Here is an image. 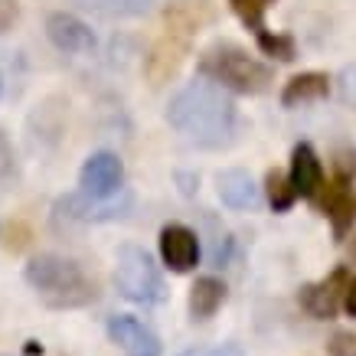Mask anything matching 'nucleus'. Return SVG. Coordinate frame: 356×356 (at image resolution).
I'll return each mask as SVG.
<instances>
[{
    "instance_id": "f257e3e1",
    "label": "nucleus",
    "mask_w": 356,
    "mask_h": 356,
    "mask_svg": "<svg viewBox=\"0 0 356 356\" xmlns=\"http://www.w3.org/2000/svg\"><path fill=\"white\" fill-rule=\"evenodd\" d=\"M167 121L177 134H184L196 147H226L236 138V105L232 98L206 79L186 82L167 102Z\"/></svg>"
},
{
    "instance_id": "f03ea898",
    "label": "nucleus",
    "mask_w": 356,
    "mask_h": 356,
    "mask_svg": "<svg viewBox=\"0 0 356 356\" xmlns=\"http://www.w3.org/2000/svg\"><path fill=\"white\" fill-rule=\"evenodd\" d=\"M26 281L30 288L40 294V301L46 307L65 311V307H86L95 301V281L88 278L82 265L63 255H36L26 265Z\"/></svg>"
},
{
    "instance_id": "7ed1b4c3",
    "label": "nucleus",
    "mask_w": 356,
    "mask_h": 356,
    "mask_svg": "<svg viewBox=\"0 0 356 356\" xmlns=\"http://www.w3.org/2000/svg\"><path fill=\"white\" fill-rule=\"evenodd\" d=\"M200 76L206 82H213L222 92H236V95H259L271 86V65L259 63L255 56H248L242 46L236 43H216L209 46L203 56H200Z\"/></svg>"
},
{
    "instance_id": "20e7f679",
    "label": "nucleus",
    "mask_w": 356,
    "mask_h": 356,
    "mask_svg": "<svg viewBox=\"0 0 356 356\" xmlns=\"http://www.w3.org/2000/svg\"><path fill=\"white\" fill-rule=\"evenodd\" d=\"M317 209L330 219L337 242H343L346 232L356 222V154H340L334 163V177L324 180L321 193L314 196Z\"/></svg>"
},
{
    "instance_id": "39448f33",
    "label": "nucleus",
    "mask_w": 356,
    "mask_h": 356,
    "mask_svg": "<svg viewBox=\"0 0 356 356\" xmlns=\"http://www.w3.org/2000/svg\"><path fill=\"white\" fill-rule=\"evenodd\" d=\"M115 284L134 304H161L167 298L163 278L154 259L140 245H121L115 259Z\"/></svg>"
},
{
    "instance_id": "423d86ee",
    "label": "nucleus",
    "mask_w": 356,
    "mask_h": 356,
    "mask_svg": "<svg viewBox=\"0 0 356 356\" xmlns=\"http://www.w3.org/2000/svg\"><path fill=\"white\" fill-rule=\"evenodd\" d=\"M134 196L128 190L108 196V200H92L86 193H69L56 203V216L69 219V222H108V219L128 216Z\"/></svg>"
},
{
    "instance_id": "0eeeda50",
    "label": "nucleus",
    "mask_w": 356,
    "mask_h": 356,
    "mask_svg": "<svg viewBox=\"0 0 356 356\" xmlns=\"http://www.w3.org/2000/svg\"><path fill=\"white\" fill-rule=\"evenodd\" d=\"M121 184H124V163H121L118 154L98 151L82 163V173H79V186L82 190L79 193L92 196V200H108V196L124 190Z\"/></svg>"
},
{
    "instance_id": "6e6552de",
    "label": "nucleus",
    "mask_w": 356,
    "mask_h": 356,
    "mask_svg": "<svg viewBox=\"0 0 356 356\" xmlns=\"http://www.w3.org/2000/svg\"><path fill=\"white\" fill-rule=\"evenodd\" d=\"M350 284V271L346 265H337L327 278H321L317 284H307L301 291V307L317 321H330L337 311H340V301H343V291Z\"/></svg>"
},
{
    "instance_id": "1a4fd4ad",
    "label": "nucleus",
    "mask_w": 356,
    "mask_h": 356,
    "mask_svg": "<svg viewBox=\"0 0 356 356\" xmlns=\"http://www.w3.org/2000/svg\"><path fill=\"white\" fill-rule=\"evenodd\" d=\"M157 245H161V259L163 265L177 275H186V271H193L200 265V238H196L193 229L180 226V222H170V226L161 229V238H157Z\"/></svg>"
},
{
    "instance_id": "9d476101",
    "label": "nucleus",
    "mask_w": 356,
    "mask_h": 356,
    "mask_svg": "<svg viewBox=\"0 0 356 356\" xmlns=\"http://www.w3.org/2000/svg\"><path fill=\"white\" fill-rule=\"evenodd\" d=\"M108 337L124 356H161L163 346L147 324H140L131 314H118L108 321Z\"/></svg>"
},
{
    "instance_id": "9b49d317",
    "label": "nucleus",
    "mask_w": 356,
    "mask_h": 356,
    "mask_svg": "<svg viewBox=\"0 0 356 356\" xmlns=\"http://www.w3.org/2000/svg\"><path fill=\"white\" fill-rule=\"evenodd\" d=\"M288 184H291L294 196L298 200H314V196L321 193V186H324L327 173H324V163H321V157H317V151H314L307 140H301V144H294L291 151V167H288Z\"/></svg>"
},
{
    "instance_id": "f8f14e48",
    "label": "nucleus",
    "mask_w": 356,
    "mask_h": 356,
    "mask_svg": "<svg viewBox=\"0 0 356 356\" xmlns=\"http://www.w3.org/2000/svg\"><path fill=\"white\" fill-rule=\"evenodd\" d=\"M46 36L63 53H92L95 49V33L72 13H49L46 17Z\"/></svg>"
},
{
    "instance_id": "ddd939ff",
    "label": "nucleus",
    "mask_w": 356,
    "mask_h": 356,
    "mask_svg": "<svg viewBox=\"0 0 356 356\" xmlns=\"http://www.w3.org/2000/svg\"><path fill=\"white\" fill-rule=\"evenodd\" d=\"M216 190H219V200L229 206V209H255L261 203V186H255V180L248 177L245 170H222L216 177Z\"/></svg>"
},
{
    "instance_id": "4468645a",
    "label": "nucleus",
    "mask_w": 356,
    "mask_h": 356,
    "mask_svg": "<svg viewBox=\"0 0 356 356\" xmlns=\"http://www.w3.org/2000/svg\"><path fill=\"white\" fill-rule=\"evenodd\" d=\"M330 95V76L327 72H301L284 82L281 88V105L284 108H294V105H304V102H317V98Z\"/></svg>"
},
{
    "instance_id": "2eb2a0df",
    "label": "nucleus",
    "mask_w": 356,
    "mask_h": 356,
    "mask_svg": "<svg viewBox=\"0 0 356 356\" xmlns=\"http://www.w3.org/2000/svg\"><path fill=\"white\" fill-rule=\"evenodd\" d=\"M222 301H226V284L219 278H196V284L190 288V301H186V307H190V317L193 321H209L213 314L222 307Z\"/></svg>"
},
{
    "instance_id": "dca6fc26",
    "label": "nucleus",
    "mask_w": 356,
    "mask_h": 356,
    "mask_svg": "<svg viewBox=\"0 0 356 356\" xmlns=\"http://www.w3.org/2000/svg\"><path fill=\"white\" fill-rule=\"evenodd\" d=\"M72 3L95 13H108V17H138L151 10L157 0H72Z\"/></svg>"
},
{
    "instance_id": "f3484780",
    "label": "nucleus",
    "mask_w": 356,
    "mask_h": 356,
    "mask_svg": "<svg viewBox=\"0 0 356 356\" xmlns=\"http://www.w3.org/2000/svg\"><path fill=\"white\" fill-rule=\"evenodd\" d=\"M265 193H268V203L275 213H288L294 203H298V196H294L291 184H288V177L281 170H268L265 173Z\"/></svg>"
},
{
    "instance_id": "a211bd4d",
    "label": "nucleus",
    "mask_w": 356,
    "mask_h": 356,
    "mask_svg": "<svg viewBox=\"0 0 356 356\" xmlns=\"http://www.w3.org/2000/svg\"><path fill=\"white\" fill-rule=\"evenodd\" d=\"M259 49L271 59H281V63H294V56H298V43H294L291 33H268L261 30L259 36Z\"/></svg>"
},
{
    "instance_id": "6ab92c4d",
    "label": "nucleus",
    "mask_w": 356,
    "mask_h": 356,
    "mask_svg": "<svg viewBox=\"0 0 356 356\" xmlns=\"http://www.w3.org/2000/svg\"><path fill=\"white\" fill-rule=\"evenodd\" d=\"M271 3H275V0H229L232 13H236L238 20L245 23V26L255 33V36L265 30V13H268Z\"/></svg>"
},
{
    "instance_id": "aec40b11",
    "label": "nucleus",
    "mask_w": 356,
    "mask_h": 356,
    "mask_svg": "<svg viewBox=\"0 0 356 356\" xmlns=\"http://www.w3.org/2000/svg\"><path fill=\"white\" fill-rule=\"evenodd\" d=\"M327 356H356L353 330H337V334L327 340Z\"/></svg>"
},
{
    "instance_id": "412c9836",
    "label": "nucleus",
    "mask_w": 356,
    "mask_h": 356,
    "mask_svg": "<svg viewBox=\"0 0 356 356\" xmlns=\"http://www.w3.org/2000/svg\"><path fill=\"white\" fill-rule=\"evenodd\" d=\"M337 88H340V98H343L346 105H353L356 108V63L346 65L340 79H337Z\"/></svg>"
},
{
    "instance_id": "4be33fe9",
    "label": "nucleus",
    "mask_w": 356,
    "mask_h": 356,
    "mask_svg": "<svg viewBox=\"0 0 356 356\" xmlns=\"http://www.w3.org/2000/svg\"><path fill=\"white\" fill-rule=\"evenodd\" d=\"M177 356H242L236 343H216V346H196V350H184Z\"/></svg>"
},
{
    "instance_id": "5701e85b",
    "label": "nucleus",
    "mask_w": 356,
    "mask_h": 356,
    "mask_svg": "<svg viewBox=\"0 0 356 356\" xmlns=\"http://www.w3.org/2000/svg\"><path fill=\"white\" fill-rule=\"evenodd\" d=\"M17 20V3L13 0H0V33H7V26Z\"/></svg>"
},
{
    "instance_id": "b1692460",
    "label": "nucleus",
    "mask_w": 356,
    "mask_h": 356,
    "mask_svg": "<svg viewBox=\"0 0 356 356\" xmlns=\"http://www.w3.org/2000/svg\"><path fill=\"white\" fill-rule=\"evenodd\" d=\"M340 307H343L350 317H356V278H350V284H346L343 291V301H340Z\"/></svg>"
},
{
    "instance_id": "393cba45",
    "label": "nucleus",
    "mask_w": 356,
    "mask_h": 356,
    "mask_svg": "<svg viewBox=\"0 0 356 356\" xmlns=\"http://www.w3.org/2000/svg\"><path fill=\"white\" fill-rule=\"evenodd\" d=\"M353 259H356V236H353Z\"/></svg>"
}]
</instances>
